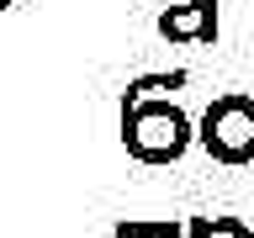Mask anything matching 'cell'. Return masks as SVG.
Segmentation results:
<instances>
[{
  "label": "cell",
  "mask_w": 254,
  "mask_h": 238,
  "mask_svg": "<svg viewBox=\"0 0 254 238\" xmlns=\"http://www.w3.org/2000/svg\"><path fill=\"white\" fill-rule=\"evenodd\" d=\"M159 37L164 43L212 48L217 43V0H170L159 11Z\"/></svg>",
  "instance_id": "obj_3"
},
{
  "label": "cell",
  "mask_w": 254,
  "mask_h": 238,
  "mask_svg": "<svg viewBox=\"0 0 254 238\" xmlns=\"http://www.w3.org/2000/svg\"><path fill=\"white\" fill-rule=\"evenodd\" d=\"M186 79H190L186 69H170V74H138V79H127L122 101H143V95H164V90H180Z\"/></svg>",
  "instance_id": "obj_5"
},
{
  "label": "cell",
  "mask_w": 254,
  "mask_h": 238,
  "mask_svg": "<svg viewBox=\"0 0 254 238\" xmlns=\"http://www.w3.org/2000/svg\"><path fill=\"white\" fill-rule=\"evenodd\" d=\"M186 238H254V228L244 217H190Z\"/></svg>",
  "instance_id": "obj_6"
},
{
  "label": "cell",
  "mask_w": 254,
  "mask_h": 238,
  "mask_svg": "<svg viewBox=\"0 0 254 238\" xmlns=\"http://www.w3.org/2000/svg\"><path fill=\"white\" fill-rule=\"evenodd\" d=\"M196 143L212 164H228V170L254 164V95L244 90L217 95L196 122Z\"/></svg>",
  "instance_id": "obj_2"
},
{
  "label": "cell",
  "mask_w": 254,
  "mask_h": 238,
  "mask_svg": "<svg viewBox=\"0 0 254 238\" xmlns=\"http://www.w3.org/2000/svg\"><path fill=\"white\" fill-rule=\"evenodd\" d=\"M5 5H11V0H0V11H5Z\"/></svg>",
  "instance_id": "obj_7"
},
{
  "label": "cell",
  "mask_w": 254,
  "mask_h": 238,
  "mask_svg": "<svg viewBox=\"0 0 254 238\" xmlns=\"http://www.w3.org/2000/svg\"><path fill=\"white\" fill-rule=\"evenodd\" d=\"M190 217H122L111 238H186Z\"/></svg>",
  "instance_id": "obj_4"
},
{
  "label": "cell",
  "mask_w": 254,
  "mask_h": 238,
  "mask_svg": "<svg viewBox=\"0 0 254 238\" xmlns=\"http://www.w3.org/2000/svg\"><path fill=\"white\" fill-rule=\"evenodd\" d=\"M127 159L138 164H180L196 143V122L186 117V106H175L164 95H143V101H122V122H117Z\"/></svg>",
  "instance_id": "obj_1"
}]
</instances>
